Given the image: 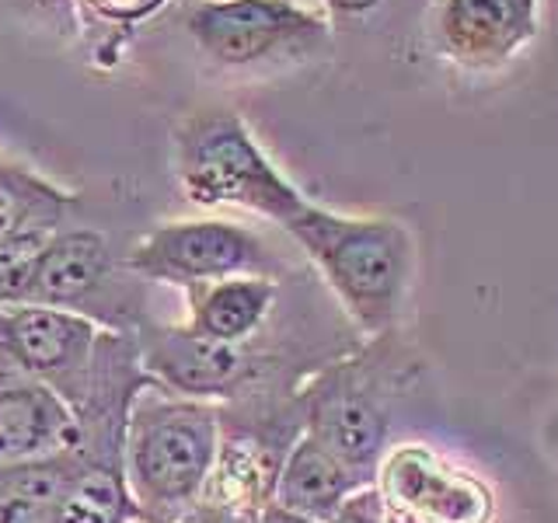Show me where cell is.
<instances>
[{
    "label": "cell",
    "mask_w": 558,
    "mask_h": 523,
    "mask_svg": "<svg viewBox=\"0 0 558 523\" xmlns=\"http://www.w3.org/2000/svg\"><path fill=\"white\" fill-rule=\"evenodd\" d=\"M287 234L363 339L401 328L415 283V238L398 217L336 214L311 203Z\"/></svg>",
    "instance_id": "obj_1"
},
{
    "label": "cell",
    "mask_w": 558,
    "mask_h": 523,
    "mask_svg": "<svg viewBox=\"0 0 558 523\" xmlns=\"http://www.w3.org/2000/svg\"><path fill=\"white\" fill-rule=\"evenodd\" d=\"M418 374V360L401 331L363 339L349 353L318 366L301 384L304 433L374 485L384 453L395 443V415Z\"/></svg>",
    "instance_id": "obj_2"
},
{
    "label": "cell",
    "mask_w": 558,
    "mask_h": 523,
    "mask_svg": "<svg viewBox=\"0 0 558 523\" xmlns=\"http://www.w3.org/2000/svg\"><path fill=\"white\" fill-rule=\"evenodd\" d=\"M147 384L133 328H105L92 384L74 409L77 436L70 443V478L52 523H140L126 485V418Z\"/></svg>",
    "instance_id": "obj_3"
},
{
    "label": "cell",
    "mask_w": 558,
    "mask_h": 523,
    "mask_svg": "<svg viewBox=\"0 0 558 523\" xmlns=\"http://www.w3.org/2000/svg\"><path fill=\"white\" fill-rule=\"evenodd\" d=\"M220 450V405L157 384L136 391L126 418V485L140 523H185Z\"/></svg>",
    "instance_id": "obj_4"
},
{
    "label": "cell",
    "mask_w": 558,
    "mask_h": 523,
    "mask_svg": "<svg viewBox=\"0 0 558 523\" xmlns=\"http://www.w3.org/2000/svg\"><path fill=\"white\" fill-rule=\"evenodd\" d=\"M171 147L174 182L199 209H248L287 231L311 206L304 192L269 161L234 109L209 105L185 115L174 126Z\"/></svg>",
    "instance_id": "obj_5"
},
{
    "label": "cell",
    "mask_w": 558,
    "mask_h": 523,
    "mask_svg": "<svg viewBox=\"0 0 558 523\" xmlns=\"http://www.w3.org/2000/svg\"><path fill=\"white\" fill-rule=\"evenodd\" d=\"M140 366L150 384L179 398L231 405L238 398L276 388H301L311 374L290 349L258 336L255 342H217L182 325H150L136 328Z\"/></svg>",
    "instance_id": "obj_6"
},
{
    "label": "cell",
    "mask_w": 558,
    "mask_h": 523,
    "mask_svg": "<svg viewBox=\"0 0 558 523\" xmlns=\"http://www.w3.org/2000/svg\"><path fill=\"white\" fill-rule=\"evenodd\" d=\"M126 272L161 287H203L231 276H283L266 238L234 220H174L140 238L126 255Z\"/></svg>",
    "instance_id": "obj_7"
},
{
    "label": "cell",
    "mask_w": 558,
    "mask_h": 523,
    "mask_svg": "<svg viewBox=\"0 0 558 523\" xmlns=\"http://www.w3.org/2000/svg\"><path fill=\"white\" fill-rule=\"evenodd\" d=\"M185 28L209 60L234 70L301 60L328 42V17L296 0H203Z\"/></svg>",
    "instance_id": "obj_8"
},
{
    "label": "cell",
    "mask_w": 558,
    "mask_h": 523,
    "mask_svg": "<svg viewBox=\"0 0 558 523\" xmlns=\"http://www.w3.org/2000/svg\"><path fill=\"white\" fill-rule=\"evenodd\" d=\"M377 492L412 523H496L499 496L482 471L426 440H398L377 467Z\"/></svg>",
    "instance_id": "obj_9"
},
{
    "label": "cell",
    "mask_w": 558,
    "mask_h": 523,
    "mask_svg": "<svg viewBox=\"0 0 558 523\" xmlns=\"http://www.w3.org/2000/svg\"><path fill=\"white\" fill-rule=\"evenodd\" d=\"M122 293L112 248L98 231H57L35 269L25 304L74 311L101 328H140L144 318L133 304L116 301Z\"/></svg>",
    "instance_id": "obj_10"
},
{
    "label": "cell",
    "mask_w": 558,
    "mask_h": 523,
    "mask_svg": "<svg viewBox=\"0 0 558 523\" xmlns=\"http://www.w3.org/2000/svg\"><path fill=\"white\" fill-rule=\"evenodd\" d=\"M11 353L28 380H39L57 391L70 409H77L92 384L101 325L74 311L46 304L0 307Z\"/></svg>",
    "instance_id": "obj_11"
},
{
    "label": "cell",
    "mask_w": 558,
    "mask_h": 523,
    "mask_svg": "<svg viewBox=\"0 0 558 523\" xmlns=\"http://www.w3.org/2000/svg\"><path fill=\"white\" fill-rule=\"evenodd\" d=\"M541 0H433L429 39L464 70H499L537 39Z\"/></svg>",
    "instance_id": "obj_12"
},
{
    "label": "cell",
    "mask_w": 558,
    "mask_h": 523,
    "mask_svg": "<svg viewBox=\"0 0 558 523\" xmlns=\"http://www.w3.org/2000/svg\"><path fill=\"white\" fill-rule=\"evenodd\" d=\"M77 436V415L39 380L0 388V467L63 453Z\"/></svg>",
    "instance_id": "obj_13"
},
{
    "label": "cell",
    "mask_w": 558,
    "mask_h": 523,
    "mask_svg": "<svg viewBox=\"0 0 558 523\" xmlns=\"http://www.w3.org/2000/svg\"><path fill=\"white\" fill-rule=\"evenodd\" d=\"M185 325L217 342H255L266 336L279 304V279L272 276H231L217 283L189 287Z\"/></svg>",
    "instance_id": "obj_14"
},
{
    "label": "cell",
    "mask_w": 558,
    "mask_h": 523,
    "mask_svg": "<svg viewBox=\"0 0 558 523\" xmlns=\"http://www.w3.org/2000/svg\"><path fill=\"white\" fill-rule=\"evenodd\" d=\"M360 488H366V482L353 467H345L336 453L314 440L311 433H301L293 440L283 467H279L272 502L307 520L328 523Z\"/></svg>",
    "instance_id": "obj_15"
},
{
    "label": "cell",
    "mask_w": 558,
    "mask_h": 523,
    "mask_svg": "<svg viewBox=\"0 0 558 523\" xmlns=\"http://www.w3.org/2000/svg\"><path fill=\"white\" fill-rule=\"evenodd\" d=\"M70 478V450L0 467V523H52Z\"/></svg>",
    "instance_id": "obj_16"
},
{
    "label": "cell",
    "mask_w": 558,
    "mask_h": 523,
    "mask_svg": "<svg viewBox=\"0 0 558 523\" xmlns=\"http://www.w3.org/2000/svg\"><path fill=\"white\" fill-rule=\"evenodd\" d=\"M74 203L66 188L46 182L43 174L28 171L0 157V238L32 231V227H52L60 231L66 206Z\"/></svg>",
    "instance_id": "obj_17"
},
{
    "label": "cell",
    "mask_w": 558,
    "mask_h": 523,
    "mask_svg": "<svg viewBox=\"0 0 558 523\" xmlns=\"http://www.w3.org/2000/svg\"><path fill=\"white\" fill-rule=\"evenodd\" d=\"M52 234H57L52 227H32V231L0 238V307L25 304Z\"/></svg>",
    "instance_id": "obj_18"
},
{
    "label": "cell",
    "mask_w": 558,
    "mask_h": 523,
    "mask_svg": "<svg viewBox=\"0 0 558 523\" xmlns=\"http://www.w3.org/2000/svg\"><path fill=\"white\" fill-rule=\"evenodd\" d=\"M328 523H384V499L377 492V485L360 488Z\"/></svg>",
    "instance_id": "obj_19"
},
{
    "label": "cell",
    "mask_w": 558,
    "mask_h": 523,
    "mask_svg": "<svg viewBox=\"0 0 558 523\" xmlns=\"http://www.w3.org/2000/svg\"><path fill=\"white\" fill-rule=\"evenodd\" d=\"M87 8H92L95 14L109 17V22H122V25H133L140 22V17L154 14L157 8L165 4V0H84Z\"/></svg>",
    "instance_id": "obj_20"
},
{
    "label": "cell",
    "mask_w": 558,
    "mask_h": 523,
    "mask_svg": "<svg viewBox=\"0 0 558 523\" xmlns=\"http://www.w3.org/2000/svg\"><path fill=\"white\" fill-rule=\"evenodd\" d=\"M537 443H541V453H545V461L558 471V394L548 401V409L541 412Z\"/></svg>",
    "instance_id": "obj_21"
},
{
    "label": "cell",
    "mask_w": 558,
    "mask_h": 523,
    "mask_svg": "<svg viewBox=\"0 0 558 523\" xmlns=\"http://www.w3.org/2000/svg\"><path fill=\"white\" fill-rule=\"evenodd\" d=\"M384 0H325V11L336 25H353V22H363V17H371Z\"/></svg>",
    "instance_id": "obj_22"
},
{
    "label": "cell",
    "mask_w": 558,
    "mask_h": 523,
    "mask_svg": "<svg viewBox=\"0 0 558 523\" xmlns=\"http://www.w3.org/2000/svg\"><path fill=\"white\" fill-rule=\"evenodd\" d=\"M17 380H25V374H22V366H17V360L11 353L4 321H0V388H8V384H17Z\"/></svg>",
    "instance_id": "obj_23"
},
{
    "label": "cell",
    "mask_w": 558,
    "mask_h": 523,
    "mask_svg": "<svg viewBox=\"0 0 558 523\" xmlns=\"http://www.w3.org/2000/svg\"><path fill=\"white\" fill-rule=\"evenodd\" d=\"M262 523H318V520H307L301 513H290V510H283V506L269 502L266 510H262Z\"/></svg>",
    "instance_id": "obj_24"
},
{
    "label": "cell",
    "mask_w": 558,
    "mask_h": 523,
    "mask_svg": "<svg viewBox=\"0 0 558 523\" xmlns=\"http://www.w3.org/2000/svg\"><path fill=\"white\" fill-rule=\"evenodd\" d=\"M39 8H46V11H66L70 14V8H74V0H35Z\"/></svg>",
    "instance_id": "obj_25"
},
{
    "label": "cell",
    "mask_w": 558,
    "mask_h": 523,
    "mask_svg": "<svg viewBox=\"0 0 558 523\" xmlns=\"http://www.w3.org/2000/svg\"><path fill=\"white\" fill-rule=\"evenodd\" d=\"M384 523H412V520L398 516V513H391V510H388V506H384Z\"/></svg>",
    "instance_id": "obj_26"
}]
</instances>
